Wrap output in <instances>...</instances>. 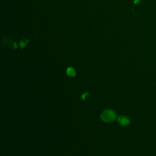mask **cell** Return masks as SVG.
<instances>
[{
    "instance_id": "cell-2",
    "label": "cell",
    "mask_w": 156,
    "mask_h": 156,
    "mask_svg": "<svg viewBox=\"0 0 156 156\" xmlns=\"http://www.w3.org/2000/svg\"><path fill=\"white\" fill-rule=\"evenodd\" d=\"M117 121H118V122L120 125L123 126H127L130 123V119H129V118H127V116H118L117 118Z\"/></svg>"
},
{
    "instance_id": "cell-1",
    "label": "cell",
    "mask_w": 156,
    "mask_h": 156,
    "mask_svg": "<svg viewBox=\"0 0 156 156\" xmlns=\"http://www.w3.org/2000/svg\"><path fill=\"white\" fill-rule=\"evenodd\" d=\"M101 119L106 122L114 121L116 118V113L112 110H105L101 115Z\"/></svg>"
},
{
    "instance_id": "cell-4",
    "label": "cell",
    "mask_w": 156,
    "mask_h": 156,
    "mask_svg": "<svg viewBox=\"0 0 156 156\" xmlns=\"http://www.w3.org/2000/svg\"><path fill=\"white\" fill-rule=\"evenodd\" d=\"M88 93H85V94H82V98L83 99H85V96H88Z\"/></svg>"
},
{
    "instance_id": "cell-3",
    "label": "cell",
    "mask_w": 156,
    "mask_h": 156,
    "mask_svg": "<svg viewBox=\"0 0 156 156\" xmlns=\"http://www.w3.org/2000/svg\"><path fill=\"white\" fill-rule=\"evenodd\" d=\"M66 73L68 76H71V77H73L75 76L76 74V72H75V70L74 69H73V68H68L66 70Z\"/></svg>"
},
{
    "instance_id": "cell-5",
    "label": "cell",
    "mask_w": 156,
    "mask_h": 156,
    "mask_svg": "<svg viewBox=\"0 0 156 156\" xmlns=\"http://www.w3.org/2000/svg\"><path fill=\"white\" fill-rule=\"evenodd\" d=\"M138 1H140V0H135V3H137Z\"/></svg>"
}]
</instances>
